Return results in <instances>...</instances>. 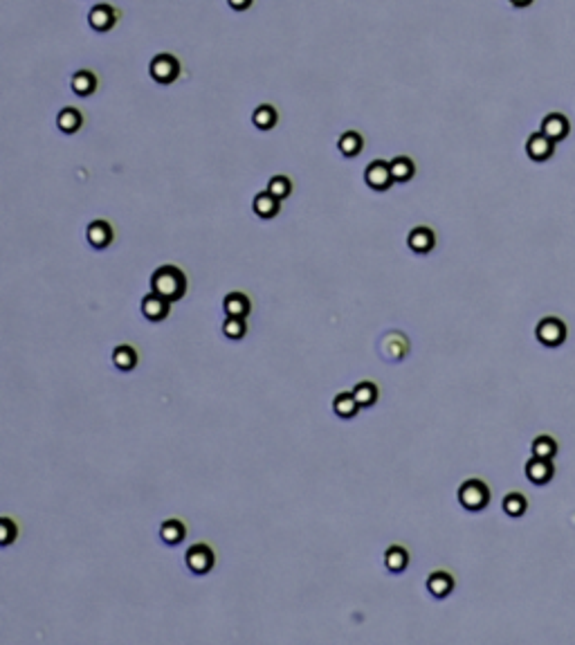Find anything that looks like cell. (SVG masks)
I'll return each instance as SVG.
<instances>
[{
  "label": "cell",
  "mask_w": 575,
  "mask_h": 645,
  "mask_svg": "<svg viewBox=\"0 0 575 645\" xmlns=\"http://www.w3.org/2000/svg\"><path fill=\"white\" fill-rule=\"evenodd\" d=\"M88 243L97 250H104L113 243V228L106 221H94L88 225Z\"/></svg>",
  "instance_id": "12"
},
{
  "label": "cell",
  "mask_w": 575,
  "mask_h": 645,
  "mask_svg": "<svg viewBox=\"0 0 575 645\" xmlns=\"http://www.w3.org/2000/svg\"><path fill=\"white\" fill-rule=\"evenodd\" d=\"M113 362L120 371H133L137 367V353L131 344H120L113 351Z\"/></svg>",
  "instance_id": "18"
},
{
  "label": "cell",
  "mask_w": 575,
  "mask_h": 645,
  "mask_svg": "<svg viewBox=\"0 0 575 645\" xmlns=\"http://www.w3.org/2000/svg\"><path fill=\"white\" fill-rule=\"evenodd\" d=\"M558 455V443L553 441L548 434H541L532 441V457H539V459H553Z\"/></svg>",
  "instance_id": "26"
},
{
  "label": "cell",
  "mask_w": 575,
  "mask_h": 645,
  "mask_svg": "<svg viewBox=\"0 0 575 645\" xmlns=\"http://www.w3.org/2000/svg\"><path fill=\"white\" fill-rule=\"evenodd\" d=\"M337 146L346 158H355L362 151V146H364V139H362V135L355 133V131H346L342 137H339Z\"/></svg>",
  "instance_id": "24"
},
{
  "label": "cell",
  "mask_w": 575,
  "mask_h": 645,
  "mask_svg": "<svg viewBox=\"0 0 575 645\" xmlns=\"http://www.w3.org/2000/svg\"><path fill=\"white\" fill-rule=\"evenodd\" d=\"M16 535H18V529H16V524L12 520H9V518L0 520V544H3V546L12 544Z\"/></svg>",
  "instance_id": "31"
},
{
  "label": "cell",
  "mask_w": 575,
  "mask_h": 645,
  "mask_svg": "<svg viewBox=\"0 0 575 645\" xmlns=\"http://www.w3.org/2000/svg\"><path fill=\"white\" fill-rule=\"evenodd\" d=\"M276 120H279V117H276L274 106H270V104H261L259 109L254 111V115H252L254 126L261 128V131H270V128H274Z\"/></svg>",
  "instance_id": "22"
},
{
  "label": "cell",
  "mask_w": 575,
  "mask_h": 645,
  "mask_svg": "<svg viewBox=\"0 0 575 645\" xmlns=\"http://www.w3.org/2000/svg\"><path fill=\"white\" fill-rule=\"evenodd\" d=\"M385 564H387V569H389L391 574H402L404 569L409 567V553L404 551L402 546L393 544V546H389L387 553H385Z\"/></svg>",
  "instance_id": "16"
},
{
  "label": "cell",
  "mask_w": 575,
  "mask_h": 645,
  "mask_svg": "<svg viewBox=\"0 0 575 645\" xmlns=\"http://www.w3.org/2000/svg\"><path fill=\"white\" fill-rule=\"evenodd\" d=\"M364 180L371 189L376 191H387L393 182V176H391V167L389 162H382V160H376V162H371L364 171Z\"/></svg>",
  "instance_id": "6"
},
{
  "label": "cell",
  "mask_w": 575,
  "mask_h": 645,
  "mask_svg": "<svg viewBox=\"0 0 575 645\" xmlns=\"http://www.w3.org/2000/svg\"><path fill=\"white\" fill-rule=\"evenodd\" d=\"M353 396H355V401L360 403V407H371V405H376V401H378V387L374 382H369V380L357 382L355 389H353Z\"/></svg>",
  "instance_id": "25"
},
{
  "label": "cell",
  "mask_w": 575,
  "mask_h": 645,
  "mask_svg": "<svg viewBox=\"0 0 575 645\" xmlns=\"http://www.w3.org/2000/svg\"><path fill=\"white\" fill-rule=\"evenodd\" d=\"M407 243H409V247H411L413 252L427 254V252L432 250V247H434V243H436V236H434V232H432L430 228H413V230L409 232Z\"/></svg>",
  "instance_id": "13"
},
{
  "label": "cell",
  "mask_w": 575,
  "mask_h": 645,
  "mask_svg": "<svg viewBox=\"0 0 575 645\" xmlns=\"http://www.w3.org/2000/svg\"><path fill=\"white\" fill-rule=\"evenodd\" d=\"M526 153L535 160V162H544V160H548L553 153H555V142H553V139L541 131L532 133L526 142Z\"/></svg>",
  "instance_id": "7"
},
{
  "label": "cell",
  "mask_w": 575,
  "mask_h": 645,
  "mask_svg": "<svg viewBox=\"0 0 575 645\" xmlns=\"http://www.w3.org/2000/svg\"><path fill=\"white\" fill-rule=\"evenodd\" d=\"M148 72H151V77L157 83L169 85V83H173L180 77V63H178V59L173 55H166V52H164V55H157L151 61Z\"/></svg>",
  "instance_id": "3"
},
{
  "label": "cell",
  "mask_w": 575,
  "mask_h": 645,
  "mask_svg": "<svg viewBox=\"0 0 575 645\" xmlns=\"http://www.w3.org/2000/svg\"><path fill=\"white\" fill-rule=\"evenodd\" d=\"M222 333L229 340H241L248 333V324H245V317H227L225 324H222Z\"/></svg>",
  "instance_id": "29"
},
{
  "label": "cell",
  "mask_w": 575,
  "mask_h": 645,
  "mask_svg": "<svg viewBox=\"0 0 575 645\" xmlns=\"http://www.w3.org/2000/svg\"><path fill=\"white\" fill-rule=\"evenodd\" d=\"M333 410H335V414L337 416H342V418H353L355 414H357V410H360V403L355 401V396H353V391L350 394H339V396H335V401H333Z\"/></svg>",
  "instance_id": "20"
},
{
  "label": "cell",
  "mask_w": 575,
  "mask_h": 645,
  "mask_svg": "<svg viewBox=\"0 0 575 645\" xmlns=\"http://www.w3.org/2000/svg\"><path fill=\"white\" fill-rule=\"evenodd\" d=\"M279 205H281V200L274 198L270 191H263L254 196V211H257V216L261 219H274L276 214H279Z\"/></svg>",
  "instance_id": "15"
},
{
  "label": "cell",
  "mask_w": 575,
  "mask_h": 645,
  "mask_svg": "<svg viewBox=\"0 0 575 645\" xmlns=\"http://www.w3.org/2000/svg\"><path fill=\"white\" fill-rule=\"evenodd\" d=\"M553 475H555V468H553L551 459L532 457L526 464V477L532 483H537V486H544V483H548L553 479Z\"/></svg>",
  "instance_id": "9"
},
{
  "label": "cell",
  "mask_w": 575,
  "mask_h": 645,
  "mask_svg": "<svg viewBox=\"0 0 575 645\" xmlns=\"http://www.w3.org/2000/svg\"><path fill=\"white\" fill-rule=\"evenodd\" d=\"M227 3L232 9H236V12H245V9L252 5V0H227Z\"/></svg>",
  "instance_id": "32"
},
{
  "label": "cell",
  "mask_w": 575,
  "mask_h": 645,
  "mask_svg": "<svg viewBox=\"0 0 575 645\" xmlns=\"http://www.w3.org/2000/svg\"><path fill=\"white\" fill-rule=\"evenodd\" d=\"M459 501L467 511H483L490 501V490L481 479H467L459 488Z\"/></svg>",
  "instance_id": "2"
},
{
  "label": "cell",
  "mask_w": 575,
  "mask_h": 645,
  "mask_svg": "<svg viewBox=\"0 0 575 645\" xmlns=\"http://www.w3.org/2000/svg\"><path fill=\"white\" fill-rule=\"evenodd\" d=\"M88 20H90V27L97 29V32H108L113 29L115 20H117V14L111 5H94L88 14Z\"/></svg>",
  "instance_id": "11"
},
{
  "label": "cell",
  "mask_w": 575,
  "mask_h": 645,
  "mask_svg": "<svg viewBox=\"0 0 575 645\" xmlns=\"http://www.w3.org/2000/svg\"><path fill=\"white\" fill-rule=\"evenodd\" d=\"M427 589L430 594L436 596V598H445L450 591L454 589V578L445 571H434L427 580Z\"/></svg>",
  "instance_id": "17"
},
{
  "label": "cell",
  "mask_w": 575,
  "mask_h": 645,
  "mask_svg": "<svg viewBox=\"0 0 575 645\" xmlns=\"http://www.w3.org/2000/svg\"><path fill=\"white\" fill-rule=\"evenodd\" d=\"M222 308H225V315L227 317H248L250 310H252V304H250L248 295L229 293L225 297V302H222Z\"/></svg>",
  "instance_id": "14"
},
{
  "label": "cell",
  "mask_w": 575,
  "mask_h": 645,
  "mask_svg": "<svg viewBox=\"0 0 575 645\" xmlns=\"http://www.w3.org/2000/svg\"><path fill=\"white\" fill-rule=\"evenodd\" d=\"M535 335L544 347H560L567 340V324L560 317H544L537 324Z\"/></svg>",
  "instance_id": "4"
},
{
  "label": "cell",
  "mask_w": 575,
  "mask_h": 645,
  "mask_svg": "<svg viewBox=\"0 0 575 645\" xmlns=\"http://www.w3.org/2000/svg\"><path fill=\"white\" fill-rule=\"evenodd\" d=\"M569 131H571V124H569L567 117L560 115V113H551L548 117H544V122H541V133L548 135L553 142L564 139L569 135Z\"/></svg>",
  "instance_id": "10"
},
{
  "label": "cell",
  "mask_w": 575,
  "mask_h": 645,
  "mask_svg": "<svg viewBox=\"0 0 575 645\" xmlns=\"http://www.w3.org/2000/svg\"><path fill=\"white\" fill-rule=\"evenodd\" d=\"M510 3H513L515 7H528L532 0H510Z\"/></svg>",
  "instance_id": "33"
},
{
  "label": "cell",
  "mask_w": 575,
  "mask_h": 645,
  "mask_svg": "<svg viewBox=\"0 0 575 645\" xmlns=\"http://www.w3.org/2000/svg\"><path fill=\"white\" fill-rule=\"evenodd\" d=\"M389 167H391V176H393V180H396V182H407V180L413 178V174H416L413 160L411 158H404V155L393 158L391 162H389Z\"/></svg>",
  "instance_id": "19"
},
{
  "label": "cell",
  "mask_w": 575,
  "mask_h": 645,
  "mask_svg": "<svg viewBox=\"0 0 575 645\" xmlns=\"http://www.w3.org/2000/svg\"><path fill=\"white\" fill-rule=\"evenodd\" d=\"M528 508V501L521 492H510L504 497V511L510 518H521Z\"/></svg>",
  "instance_id": "28"
},
{
  "label": "cell",
  "mask_w": 575,
  "mask_h": 645,
  "mask_svg": "<svg viewBox=\"0 0 575 645\" xmlns=\"http://www.w3.org/2000/svg\"><path fill=\"white\" fill-rule=\"evenodd\" d=\"M169 310H171V302L157 293H151L142 299V313L151 321H162L169 315Z\"/></svg>",
  "instance_id": "8"
},
{
  "label": "cell",
  "mask_w": 575,
  "mask_h": 645,
  "mask_svg": "<svg viewBox=\"0 0 575 645\" xmlns=\"http://www.w3.org/2000/svg\"><path fill=\"white\" fill-rule=\"evenodd\" d=\"M185 560H187L189 571L202 576V574H209L211 569H214L216 557H214V551H211L207 544H194L185 553Z\"/></svg>",
  "instance_id": "5"
},
{
  "label": "cell",
  "mask_w": 575,
  "mask_h": 645,
  "mask_svg": "<svg viewBox=\"0 0 575 645\" xmlns=\"http://www.w3.org/2000/svg\"><path fill=\"white\" fill-rule=\"evenodd\" d=\"M151 288H153V293L162 295L169 302H178V299H183L187 293V277L176 265H162L153 272Z\"/></svg>",
  "instance_id": "1"
},
{
  "label": "cell",
  "mask_w": 575,
  "mask_h": 645,
  "mask_svg": "<svg viewBox=\"0 0 575 645\" xmlns=\"http://www.w3.org/2000/svg\"><path fill=\"white\" fill-rule=\"evenodd\" d=\"M268 191L272 193L274 198L283 200V198L290 196V191H292V182H290V178H285V176H274V178L268 182Z\"/></svg>",
  "instance_id": "30"
},
{
  "label": "cell",
  "mask_w": 575,
  "mask_h": 645,
  "mask_svg": "<svg viewBox=\"0 0 575 645\" xmlns=\"http://www.w3.org/2000/svg\"><path fill=\"white\" fill-rule=\"evenodd\" d=\"M159 535L166 544H178L185 540V524L178 520H166L159 529Z\"/></svg>",
  "instance_id": "27"
},
{
  "label": "cell",
  "mask_w": 575,
  "mask_h": 645,
  "mask_svg": "<svg viewBox=\"0 0 575 645\" xmlns=\"http://www.w3.org/2000/svg\"><path fill=\"white\" fill-rule=\"evenodd\" d=\"M94 88H97V79H94V74L88 72V70H79L74 72L72 77V90L77 92L79 97H86V95H92Z\"/></svg>",
  "instance_id": "21"
},
{
  "label": "cell",
  "mask_w": 575,
  "mask_h": 645,
  "mask_svg": "<svg viewBox=\"0 0 575 645\" xmlns=\"http://www.w3.org/2000/svg\"><path fill=\"white\" fill-rule=\"evenodd\" d=\"M57 124L63 133H77L83 124V117L77 109H63L57 117Z\"/></svg>",
  "instance_id": "23"
}]
</instances>
